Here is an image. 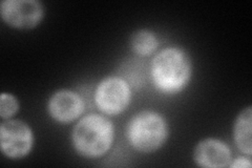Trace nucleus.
<instances>
[{"instance_id": "1", "label": "nucleus", "mask_w": 252, "mask_h": 168, "mask_svg": "<svg viewBox=\"0 0 252 168\" xmlns=\"http://www.w3.org/2000/svg\"><path fill=\"white\" fill-rule=\"evenodd\" d=\"M151 74L158 91L176 94L182 91L190 80L191 62L189 56L178 47H168L156 55Z\"/></svg>"}, {"instance_id": "2", "label": "nucleus", "mask_w": 252, "mask_h": 168, "mask_svg": "<svg viewBox=\"0 0 252 168\" xmlns=\"http://www.w3.org/2000/svg\"><path fill=\"white\" fill-rule=\"evenodd\" d=\"M114 134V125L107 118L97 114L88 115L74 127L73 145L79 155L98 158L112 147Z\"/></svg>"}, {"instance_id": "3", "label": "nucleus", "mask_w": 252, "mask_h": 168, "mask_svg": "<svg viewBox=\"0 0 252 168\" xmlns=\"http://www.w3.org/2000/svg\"><path fill=\"white\" fill-rule=\"evenodd\" d=\"M126 134L136 150L144 154L154 153L167 139V123L159 113L142 110L130 119Z\"/></svg>"}, {"instance_id": "4", "label": "nucleus", "mask_w": 252, "mask_h": 168, "mask_svg": "<svg viewBox=\"0 0 252 168\" xmlns=\"http://www.w3.org/2000/svg\"><path fill=\"white\" fill-rule=\"evenodd\" d=\"M0 145L5 157L23 158L33 146V133L26 122L20 120H6L0 125Z\"/></svg>"}, {"instance_id": "5", "label": "nucleus", "mask_w": 252, "mask_h": 168, "mask_svg": "<svg viewBox=\"0 0 252 168\" xmlns=\"http://www.w3.org/2000/svg\"><path fill=\"white\" fill-rule=\"evenodd\" d=\"M130 89L123 79L108 77L102 81L94 93V102L102 113L118 115L128 106Z\"/></svg>"}, {"instance_id": "6", "label": "nucleus", "mask_w": 252, "mask_h": 168, "mask_svg": "<svg viewBox=\"0 0 252 168\" xmlns=\"http://www.w3.org/2000/svg\"><path fill=\"white\" fill-rule=\"evenodd\" d=\"M3 21L16 29H33L43 18V5L37 0H4L0 4Z\"/></svg>"}, {"instance_id": "7", "label": "nucleus", "mask_w": 252, "mask_h": 168, "mask_svg": "<svg viewBox=\"0 0 252 168\" xmlns=\"http://www.w3.org/2000/svg\"><path fill=\"white\" fill-rule=\"evenodd\" d=\"M47 108L54 120L61 123H68L82 114L84 103L78 94L68 90H61L52 96Z\"/></svg>"}, {"instance_id": "8", "label": "nucleus", "mask_w": 252, "mask_h": 168, "mask_svg": "<svg viewBox=\"0 0 252 168\" xmlns=\"http://www.w3.org/2000/svg\"><path fill=\"white\" fill-rule=\"evenodd\" d=\"M193 159L200 167L222 168L229 166L231 153L223 141L211 138L201 141L195 146Z\"/></svg>"}, {"instance_id": "9", "label": "nucleus", "mask_w": 252, "mask_h": 168, "mask_svg": "<svg viewBox=\"0 0 252 168\" xmlns=\"http://www.w3.org/2000/svg\"><path fill=\"white\" fill-rule=\"evenodd\" d=\"M251 125H252V108L248 106L243 109L238 116L234 123L233 134L236 146L242 153L251 156L252 141H251Z\"/></svg>"}, {"instance_id": "10", "label": "nucleus", "mask_w": 252, "mask_h": 168, "mask_svg": "<svg viewBox=\"0 0 252 168\" xmlns=\"http://www.w3.org/2000/svg\"><path fill=\"white\" fill-rule=\"evenodd\" d=\"M130 46L136 54L148 56L153 54L158 47V39L153 32L140 30L131 36Z\"/></svg>"}, {"instance_id": "11", "label": "nucleus", "mask_w": 252, "mask_h": 168, "mask_svg": "<svg viewBox=\"0 0 252 168\" xmlns=\"http://www.w3.org/2000/svg\"><path fill=\"white\" fill-rule=\"evenodd\" d=\"M19 108V104L11 94H1L0 97V117L2 119H7L14 116Z\"/></svg>"}, {"instance_id": "12", "label": "nucleus", "mask_w": 252, "mask_h": 168, "mask_svg": "<svg viewBox=\"0 0 252 168\" xmlns=\"http://www.w3.org/2000/svg\"><path fill=\"white\" fill-rule=\"evenodd\" d=\"M229 166L232 168H251L252 164L250 158H238Z\"/></svg>"}]
</instances>
